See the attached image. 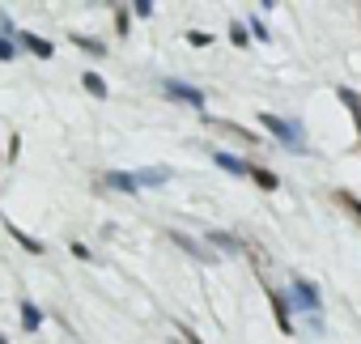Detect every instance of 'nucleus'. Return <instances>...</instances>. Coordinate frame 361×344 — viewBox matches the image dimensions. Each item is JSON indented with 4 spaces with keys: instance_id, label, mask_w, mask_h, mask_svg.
<instances>
[{
    "instance_id": "f257e3e1",
    "label": "nucleus",
    "mask_w": 361,
    "mask_h": 344,
    "mask_svg": "<svg viewBox=\"0 0 361 344\" xmlns=\"http://www.w3.org/2000/svg\"><path fill=\"white\" fill-rule=\"evenodd\" d=\"M259 123H264V128H268V136H272V140H281L285 149H302V145H306V140H302V128H298V123H289V119H281V115H268V111H264V115H259Z\"/></svg>"
},
{
    "instance_id": "f03ea898",
    "label": "nucleus",
    "mask_w": 361,
    "mask_h": 344,
    "mask_svg": "<svg viewBox=\"0 0 361 344\" xmlns=\"http://www.w3.org/2000/svg\"><path fill=\"white\" fill-rule=\"evenodd\" d=\"M243 255L251 259V268H255V276L264 281V289H276V281H272V255H268L259 242H251V238H247V251H243Z\"/></svg>"
},
{
    "instance_id": "7ed1b4c3",
    "label": "nucleus",
    "mask_w": 361,
    "mask_h": 344,
    "mask_svg": "<svg viewBox=\"0 0 361 344\" xmlns=\"http://www.w3.org/2000/svg\"><path fill=\"white\" fill-rule=\"evenodd\" d=\"M285 297H289V302H293V306H298V310H306V314H310V319H314V314H319V289H314V285H310V281H302V276H298V281H293V289H289V293H285Z\"/></svg>"
},
{
    "instance_id": "20e7f679",
    "label": "nucleus",
    "mask_w": 361,
    "mask_h": 344,
    "mask_svg": "<svg viewBox=\"0 0 361 344\" xmlns=\"http://www.w3.org/2000/svg\"><path fill=\"white\" fill-rule=\"evenodd\" d=\"M166 94H170V98H178V102H188V106H204V90L183 85V81H170V85H166Z\"/></svg>"
},
{
    "instance_id": "39448f33",
    "label": "nucleus",
    "mask_w": 361,
    "mask_h": 344,
    "mask_svg": "<svg viewBox=\"0 0 361 344\" xmlns=\"http://www.w3.org/2000/svg\"><path fill=\"white\" fill-rule=\"evenodd\" d=\"M268 302H272V314H276V323H281V331L289 336V331H293V323H289V297H285L281 289H268Z\"/></svg>"
},
{
    "instance_id": "423d86ee",
    "label": "nucleus",
    "mask_w": 361,
    "mask_h": 344,
    "mask_svg": "<svg viewBox=\"0 0 361 344\" xmlns=\"http://www.w3.org/2000/svg\"><path fill=\"white\" fill-rule=\"evenodd\" d=\"M170 238H174L178 247H183V251H192V259H200V264H213V259H217V255H213L209 247H200L196 238H188V234H178V230H170Z\"/></svg>"
},
{
    "instance_id": "0eeeda50",
    "label": "nucleus",
    "mask_w": 361,
    "mask_h": 344,
    "mask_svg": "<svg viewBox=\"0 0 361 344\" xmlns=\"http://www.w3.org/2000/svg\"><path fill=\"white\" fill-rule=\"evenodd\" d=\"M247 179H251L255 188H264V192H276V188H281V179L272 175V170H264V166H247Z\"/></svg>"
},
{
    "instance_id": "6e6552de",
    "label": "nucleus",
    "mask_w": 361,
    "mask_h": 344,
    "mask_svg": "<svg viewBox=\"0 0 361 344\" xmlns=\"http://www.w3.org/2000/svg\"><path fill=\"white\" fill-rule=\"evenodd\" d=\"M18 43H22L30 56H39V60H47V56H51V43H47V39H39V35H30V30H22V35H18Z\"/></svg>"
},
{
    "instance_id": "1a4fd4ad",
    "label": "nucleus",
    "mask_w": 361,
    "mask_h": 344,
    "mask_svg": "<svg viewBox=\"0 0 361 344\" xmlns=\"http://www.w3.org/2000/svg\"><path fill=\"white\" fill-rule=\"evenodd\" d=\"M132 179H136V188H157V183L170 179V170L166 166H149V170H140V175H132Z\"/></svg>"
},
{
    "instance_id": "9d476101",
    "label": "nucleus",
    "mask_w": 361,
    "mask_h": 344,
    "mask_svg": "<svg viewBox=\"0 0 361 344\" xmlns=\"http://www.w3.org/2000/svg\"><path fill=\"white\" fill-rule=\"evenodd\" d=\"M106 188H115V192H123V196H136L140 188H136V179L132 175H123V170H111L106 175Z\"/></svg>"
},
{
    "instance_id": "9b49d317",
    "label": "nucleus",
    "mask_w": 361,
    "mask_h": 344,
    "mask_svg": "<svg viewBox=\"0 0 361 344\" xmlns=\"http://www.w3.org/2000/svg\"><path fill=\"white\" fill-rule=\"evenodd\" d=\"M209 242L221 247V251H238V255L247 251V238H238V234H209Z\"/></svg>"
},
{
    "instance_id": "f8f14e48",
    "label": "nucleus",
    "mask_w": 361,
    "mask_h": 344,
    "mask_svg": "<svg viewBox=\"0 0 361 344\" xmlns=\"http://www.w3.org/2000/svg\"><path fill=\"white\" fill-rule=\"evenodd\" d=\"M213 161H217L221 170H230V175H243V179H247V161H238L234 153H213Z\"/></svg>"
},
{
    "instance_id": "ddd939ff",
    "label": "nucleus",
    "mask_w": 361,
    "mask_h": 344,
    "mask_svg": "<svg viewBox=\"0 0 361 344\" xmlns=\"http://www.w3.org/2000/svg\"><path fill=\"white\" fill-rule=\"evenodd\" d=\"M5 226H9V234H13V238H18V242H22V247H26V251H35V255H39V251H43V242H39V238H30V234H26V230H22V226H13V221H9V217H5Z\"/></svg>"
},
{
    "instance_id": "4468645a",
    "label": "nucleus",
    "mask_w": 361,
    "mask_h": 344,
    "mask_svg": "<svg viewBox=\"0 0 361 344\" xmlns=\"http://www.w3.org/2000/svg\"><path fill=\"white\" fill-rule=\"evenodd\" d=\"M22 327H30V331L43 327V310H39L35 302H22Z\"/></svg>"
},
{
    "instance_id": "2eb2a0df",
    "label": "nucleus",
    "mask_w": 361,
    "mask_h": 344,
    "mask_svg": "<svg viewBox=\"0 0 361 344\" xmlns=\"http://www.w3.org/2000/svg\"><path fill=\"white\" fill-rule=\"evenodd\" d=\"M340 102L353 111V119H357V140H361V98H357L353 90H340Z\"/></svg>"
},
{
    "instance_id": "dca6fc26",
    "label": "nucleus",
    "mask_w": 361,
    "mask_h": 344,
    "mask_svg": "<svg viewBox=\"0 0 361 344\" xmlns=\"http://www.w3.org/2000/svg\"><path fill=\"white\" fill-rule=\"evenodd\" d=\"M81 85H85L94 98H106V94H111V90H106V81H102L98 73H85V77H81Z\"/></svg>"
},
{
    "instance_id": "f3484780",
    "label": "nucleus",
    "mask_w": 361,
    "mask_h": 344,
    "mask_svg": "<svg viewBox=\"0 0 361 344\" xmlns=\"http://www.w3.org/2000/svg\"><path fill=\"white\" fill-rule=\"evenodd\" d=\"M73 43H77L81 51H90V56H106V47H102L98 39H85V35H73Z\"/></svg>"
},
{
    "instance_id": "a211bd4d",
    "label": "nucleus",
    "mask_w": 361,
    "mask_h": 344,
    "mask_svg": "<svg viewBox=\"0 0 361 344\" xmlns=\"http://www.w3.org/2000/svg\"><path fill=\"white\" fill-rule=\"evenodd\" d=\"M174 327H178V331H174V344H204V340H200L188 323H174Z\"/></svg>"
},
{
    "instance_id": "6ab92c4d",
    "label": "nucleus",
    "mask_w": 361,
    "mask_h": 344,
    "mask_svg": "<svg viewBox=\"0 0 361 344\" xmlns=\"http://www.w3.org/2000/svg\"><path fill=\"white\" fill-rule=\"evenodd\" d=\"M336 200H340V204H344V209H348L357 221H361V200H357V196H348V192H336Z\"/></svg>"
},
{
    "instance_id": "aec40b11",
    "label": "nucleus",
    "mask_w": 361,
    "mask_h": 344,
    "mask_svg": "<svg viewBox=\"0 0 361 344\" xmlns=\"http://www.w3.org/2000/svg\"><path fill=\"white\" fill-rule=\"evenodd\" d=\"M115 30H119V35H128V30H132V22H128V9H123V5H115Z\"/></svg>"
},
{
    "instance_id": "412c9836",
    "label": "nucleus",
    "mask_w": 361,
    "mask_h": 344,
    "mask_svg": "<svg viewBox=\"0 0 361 344\" xmlns=\"http://www.w3.org/2000/svg\"><path fill=\"white\" fill-rule=\"evenodd\" d=\"M230 39H234V47H247V26L243 22H230Z\"/></svg>"
},
{
    "instance_id": "4be33fe9",
    "label": "nucleus",
    "mask_w": 361,
    "mask_h": 344,
    "mask_svg": "<svg viewBox=\"0 0 361 344\" xmlns=\"http://www.w3.org/2000/svg\"><path fill=\"white\" fill-rule=\"evenodd\" d=\"M188 43H192V47H209V43H213V35H204V30H192V35H188Z\"/></svg>"
},
{
    "instance_id": "5701e85b",
    "label": "nucleus",
    "mask_w": 361,
    "mask_h": 344,
    "mask_svg": "<svg viewBox=\"0 0 361 344\" xmlns=\"http://www.w3.org/2000/svg\"><path fill=\"white\" fill-rule=\"evenodd\" d=\"M18 56V43L13 39H0V60H13Z\"/></svg>"
},
{
    "instance_id": "b1692460",
    "label": "nucleus",
    "mask_w": 361,
    "mask_h": 344,
    "mask_svg": "<svg viewBox=\"0 0 361 344\" xmlns=\"http://www.w3.org/2000/svg\"><path fill=\"white\" fill-rule=\"evenodd\" d=\"M0 344H9V340H5V336H0Z\"/></svg>"
}]
</instances>
